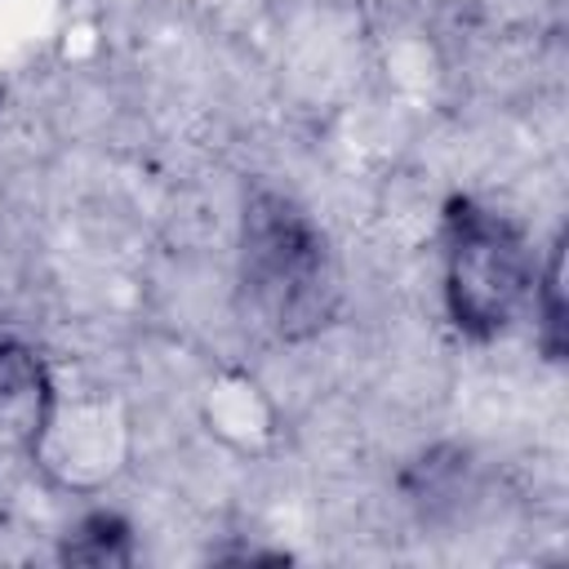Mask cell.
Segmentation results:
<instances>
[{
	"mask_svg": "<svg viewBox=\"0 0 569 569\" xmlns=\"http://www.w3.org/2000/svg\"><path fill=\"white\" fill-rule=\"evenodd\" d=\"M240 289L276 338H311L338 311L325 231L280 191H253L240 218Z\"/></svg>",
	"mask_w": 569,
	"mask_h": 569,
	"instance_id": "6da1fadb",
	"label": "cell"
},
{
	"mask_svg": "<svg viewBox=\"0 0 569 569\" xmlns=\"http://www.w3.org/2000/svg\"><path fill=\"white\" fill-rule=\"evenodd\" d=\"M533 298V262L516 222L453 196L445 204V307L467 338H498Z\"/></svg>",
	"mask_w": 569,
	"mask_h": 569,
	"instance_id": "7a4b0ae2",
	"label": "cell"
},
{
	"mask_svg": "<svg viewBox=\"0 0 569 569\" xmlns=\"http://www.w3.org/2000/svg\"><path fill=\"white\" fill-rule=\"evenodd\" d=\"M53 413V382L44 360L13 338H0V458L31 453Z\"/></svg>",
	"mask_w": 569,
	"mask_h": 569,
	"instance_id": "3957f363",
	"label": "cell"
},
{
	"mask_svg": "<svg viewBox=\"0 0 569 569\" xmlns=\"http://www.w3.org/2000/svg\"><path fill=\"white\" fill-rule=\"evenodd\" d=\"M58 556L67 565H129L133 560V533L116 511H93L67 533Z\"/></svg>",
	"mask_w": 569,
	"mask_h": 569,
	"instance_id": "277c9868",
	"label": "cell"
},
{
	"mask_svg": "<svg viewBox=\"0 0 569 569\" xmlns=\"http://www.w3.org/2000/svg\"><path fill=\"white\" fill-rule=\"evenodd\" d=\"M560 267H565V236L551 244L542 280H533V302L542 307V351L551 360L565 356V302H560Z\"/></svg>",
	"mask_w": 569,
	"mask_h": 569,
	"instance_id": "5b68a950",
	"label": "cell"
}]
</instances>
